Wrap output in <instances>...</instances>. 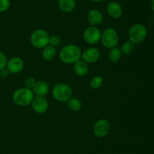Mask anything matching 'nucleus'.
Wrapping results in <instances>:
<instances>
[{"label": "nucleus", "mask_w": 154, "mask_h": 154, "mask_svg": "<svg viewBox=\"0 0 154 154\" xmlns=\"http://www.w3.org/2000/svg\"><path fill=\"white\" fill-rule=\"evenodd\" d=\"M59 8L65 13H70L76 6L75 0H58Z\"/></svg>", "instance_id": "16"}, {"label": "nucleus", "mask_w": 154, "mask_h": 154, "mask_svg": "<svg viewBox=\"0 0 154 154\" xmlns=\"http://www.w3.org/2000/svg\"><path fill=\"white\" fill-rule=\"evenodd\" d=\"M107 13L113 19H119L123 14V8L117 2H110L107 5Z\"/></svg>", "instance_id": "12"}, {"label": "nucleus", "mask_w": 154, "mask_h": 154, "mask_svg": "<svg viewBox=\"0 0 154 154\" xmlns=\"http://www.w3.org/2000/svg\"><path fill=\"white\" fill-rule=\"evenodd\" d=\"M81 54L82 51L79 46L75 44H69L60 50L59 57L64 63L71 64L79 60L81 58Z\"/></svg>", "instance_id": "1"}, {"label": "nucleus", "mask_w": 154, "mask_h": 154, "mask_svg": "<svg viewBox=\"0 0 154 154\" xmlns=\"http://www.w3.org/2000/svg\"><path fill=\"white\" fill-rule=\"evenodd\" d=\"M34 98V93L31 89L26 88H20L14 91L12 95L13 101L18 106L26 107L31 104Z\"/></svg>", "instance_id": "2"}, {"label": "nucleus", "mask_w": 154, "mask_h": 154, "mask_svg": "<svg viewBox=\"0 0 154 154\" xmlns=\"http://www.w3.org/2000/svg\"><path fill=\"white\" fill-rule=\"evenodd\" d=\"M50 36L48 32L42 29H38L32 33L30 42L35 48H43L49 45Z\"/></svg>", "instance_id": "5"}, {"label": "nucleus", "mask_w": 154, "mask_h": 154, "mask_svg": "<svg viewBox=\"0 0 154 154\" xmlns=\"http://www.w3.org/2000/svg\"><path fill=\"white\" fill-rule=\"evenodd\" d=\"M57 55V51L55 47L51 45H48L43 48L42 50V57L47 61H51L54 60Z\"/></svg>", "instance_id": "17"}, {"label": "nucleus", "mask_w": 154, "mask_h": 154, "mask_svg": "<svg viewBox=\"0 0 154 154\" xmlns=\"http://www.w3.org/2000/svg\"><path fill=\"white\" fill-rule=\"evenodd\" d=\"M52 95L59 102H67L72 96V89L66 83H57L53 88Z\"/></svg>", "instance_id": "3"}, {"label": "nucleus", "mask_w": 154, "mask_h": 154, "mask_svg": "<svg viewBox=\"0 0 154 154\" xmlns=\"http://www.w3.org/2000/svg\"><path fill=\"white\" fill-rule=\"evenodd\" d=\"M24 63L20 57H13L7 61L6 68L10 73L17 74L21 72L23 68Z\"/></svg>", "instance_id": "10"}, {"label": "nucleus", "mask_w": 154, "mask_h": 154, "mask_svg": "<svg viewBox=\"0 0 154 154\" xmlns=\"http://www.w3.org/2000/svg\"><path fill=\"white\" fill-rule=\"evenodd\" d=\"M62 42L61 37L58 35H53V36H50L49 39V44L54 47H57L60 45Z\"/></svg>", "instance_id": "22"}, {"label": "nucleus", "mask_w": 154, "mask_h": 154, "mask_svg": "<svg viewBox=\"0 0 154 154\" xmlns=\"http://www.w3.org/2000/svg\"><path fill=\"white\" fill-rule=\"evenodd\" d=\"M147 31L146 27L143 24H135L129 28L128 36L129 41L134 44H140L145 40L147 37Z\"/></svg>", "instance_id": "4"}, {"label": "nucleus", "mask_w": 154, "mask_h": 154, "mask_svg": "<svg viewBox=\"0 0 154 154\" xmlns=\"http://www.w3.org/2000/svg\"><path fill=\"white\" fill-rule=\"evenodd\" d=\"M50 86L45 81H37L32 88V91L36 96H45L49 92Z\"/></svg>", "instance_id": "14"}, {"label": "nucleus", "mask_w": 154, "mask_h": 154, "mask_svg": "<svg viewBox=\"0 0 154 154\" xmlns=\"http://www.w3.org/2000/svg\"><path fill=\"white\" fill-rule=\"evenodd\" d=\"M103 82V79L100 75H96L93 77L90 82V86L92 89H98L102 86Z\"/></svg>", "instance_id": "21"}, {"label": "nucleus", "mask_w": 154, "mask_h": 154, "mask_svg": "<svg viewBox=\"0 0 154 154\" xmlns=\"http://www.w3.org/2000/svg\"><path fill=\"white\" fill-rule=\"evenodd\" d=\"M9 73H10V72H8V70L7 69V68L6 67L3 68L2 69H1V70H0V78H2V79L6 78V77L9 75Z\"/></svg>", "instance_id": "26"}, {"label": "nucleus", "mask_w": 154, "mask_h": 154, "mask_svg": "<svg viewBox=\"0 0 154 154\" xmlns=\"http://www.w3.org/2000/svg\"><path fill=\"white\" fill-rule=\"evenodd\" d=\"M134 50H135V44L132 42L131 41H126L120 47V51L122 54L124 55H130L133 53Z\"/></svg>", "instance_id": "18"}, {"label": "nucleus", "mask_w": 154, "mask_h": 154, "mask_svg": "<svg viewBox=\"0 0 154 154\" xmlns=\"http://www.w3.org/2000/svg\"><path fill=\"white\" fill-rule=\"evenodd\" d=\"M100 30L97 27L90 26L87 27L84 32V39L89 45H95L100 41L101 39Z\"/></svg>", "instance_id": "7"}, {"label": "nucleus", "mask_w": 154, "mask_h": 154, "mask_svg": "<svg viewBox=\"0 0 154 154\" xmlns=\"http://www.w3.org/2000/svg\"><path fill=\"white\" fill-rule=\"evenodd\" d=\"M32 108L38 114L45 113L48 109V100L45 96H35L31 103Z\"/></svg>", "instance_id": "8"}, {"label": "nucleus", "mask_w": 154, "mask_h": 154, "mask_svg": "<svg viewBox=\"0 0 154 154\" xmlns=\"http://www.w3.org/2000/svg\"><path fill=\"white\" fill-rule=\"evenodd\" d=\"M67 107L72 111L78 112L82 107V104H81V101L79 99H78V98H71L67 101Z\"/></svg>", "instance_id": "19"}, {"label": "nucleus", "mask_w": 154, "mask_h": 154, "mask_svg": "<svg viewBox=\"0 0 154 154\" xmlns=\"http://www.w3.org/2000/svg\"><path fill=\"white\" fill-rule=\"evenodd\" d=\"M7 57L5 55L4 53L2 51H0V70L2 69L3 68L6 67V64H7Z\"/></svg>", "instance_id": "25"}, {"label": "nucleus", "mask_w": 154, "mask_h": 154, "mask_svg": "<svg viewBox=\"0 0 154 154\" xmlns=\"http://www.w3.org/2000/svg\"><path fill=\"white\" fill-rule=\"evenodd\" d=\"M100 57V52L99 49L94 47H90L84 50L81 54L82 60L87 63H93L97 61Z\"/></svg>", "instance_id": "11"}, {"label": "nucleus", "mask_w": 154, "mask_h": 154, "mask_svg": "<svg viewBox=\"0 0 154 154\" xmlns=\"http://www.w3.org/2000/svg\"><path fill=\"white\" fill-rule=\"evenodd\" d=\"M122 1H128V0H122Z\"/></svg>", "instance_id": "29"}, {"label": "nucleus", "mask_w": 154, "mask_h": 154, "mask_svg": "<svg viewBox=\"0 0 154 154\" xmlns=\"http://www.w3.org/2000/svg\"><path fill=\"white\" fill-rule=\"evenodd\" d=\"M122 56V53L120 51V48H117V47H114V48H111L110 51L108 52V57H109V60H111L113 63H116V62H118L120 60Z\"/></svg>", "instance_id": "20"}, {"label": "nucleus", "mask_w": 154, "mask_h": 154, "mask_svg": "<svg viewBox=\"0 0 154 154\" xmlns=\"http://www.w3.org/2000/svg\"><path fill=\"white\" fill-rule=\"evenodd\" d=\"M87 18L90 25L97 27L102 23L103 14L98 9H91L87 14Z\"/></svg>", "instance_id": "13"}, {"label": "nucleus", "mask_w": 154, "mask_h": 154, "mask_svg": "<svg viewBox=\"0 0 154 154\" xmlns=\"http://www.w3.org/2000/svg\"><path fill=\"white\" fill-rule=\"evenodd\" d=\"M90 1H91L92 2H94V3H99V2H102L104 1V0H90Z\"/></svg>", "instance_id": "28"}, {"label": "nucleus", "mask_w": 154, "mask_h": 154, "mask_svg": "<svg viewBox=\"0 0 154 154\" xmlns=\"http://www.w3.org/2000/svg\"><path fill=\"white\" fill-rule=\"evenodd\" d=\"M74 71L75 74L79 76H84L87 74L89 71L88 65L84 60H79L74 63Z\"/></svg>", "instance_id": "15"}, {"label": "nucleus", "mask_w": 154, "mask_h": 154, "mask_svg": "<svg viewBox=\"0 0 154 154\" xmlns=\"http://www.w3.org/2000/svg\"><path fill=\"white\" fill-rule=\"evenodd\" d=\"M35 82H36L35 79L33 77H28V78L26 79L25 82H24L25 88L32 90V88H33V87H34Z\"/></svg>", "instance_id": "24"}, {"label": "nucleus", "mask_w": 154, "mask_h": 154, "mask_svg": "<svg viewBox=\"0 0 154 154\" xmlns=\"http://www.w3.org/2000/svg\"><path fill=\"white\" fill-rule=\"evenodd\" d=\"M11 6L10 0H0V13L5 12Z\"/></svg>", "instance_id": "23"}, {"label": "nucleus", "mask_w": 154, "mask_h": 154, "mask_svg": "<svg viewBox=\"0 0 154 154\" xmlns=\"http://www.w3.org/2000/svg\"><path fill=\"white\" fill-rule=\"evenodd\" d=\"M102 45L107 48L117 47L119 42V36L117 31L113 28H106L101 34L100 39Z\"/></svg>", "instance_id": "6"}, {"label": "nucleus", "mask_w": 154, "mask_h": 154, "mask_svg": "<svg viewBox=\"0 0 154 154\" xmlns=\"http://www.w3.org/2000/svg\"><path fill=\"white\" fill-rule=\"evenodd\" d=\"M150 8L154 11V0H151V2H150Z\"/></svg>", "instance_id": "27"}, {"label": "nucleus", "mask_w": 154, "mask_h": 154, "mask_svg": "<svg viewBox=\"0 0 154 154\" xmlns=\"http://www.w3.org/2000/svg\"><path fill=\"white\" fill-rule=\"evenodd\" d=\"M110 130V124L105 119H99L93 125V133L98 137H103L108 134Z\"/></svg>", "instance_id": "9"}]
</instances>
